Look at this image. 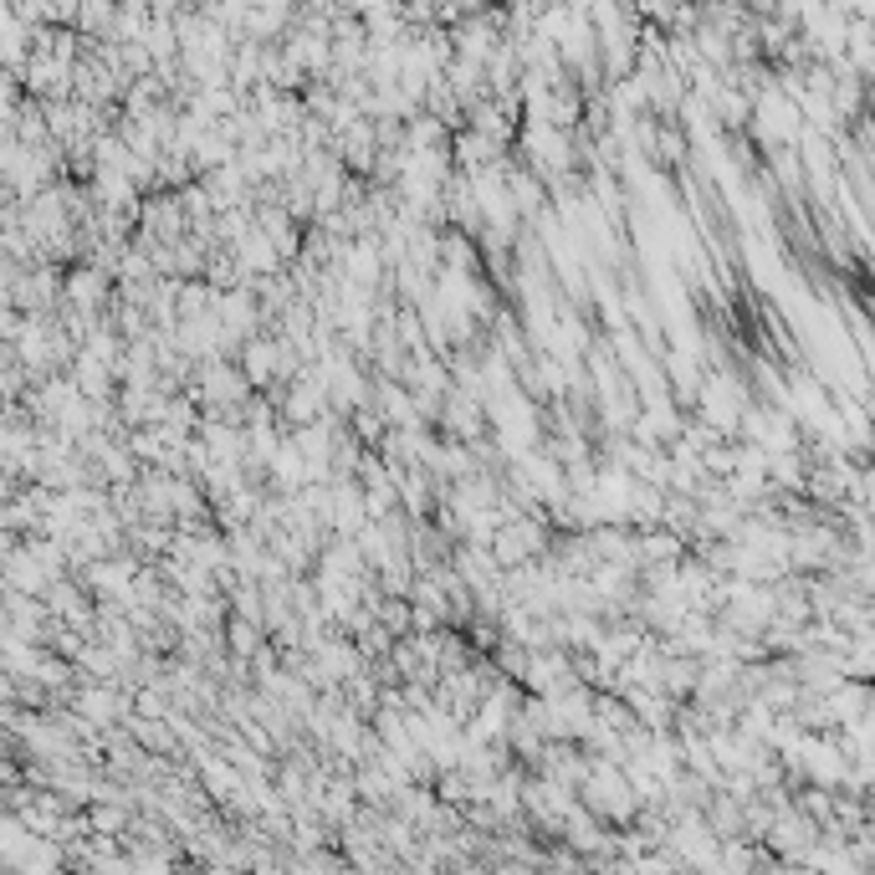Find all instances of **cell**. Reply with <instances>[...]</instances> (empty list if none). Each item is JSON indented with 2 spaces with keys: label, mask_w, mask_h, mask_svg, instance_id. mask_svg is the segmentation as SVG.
<instances>
[{
  "label": "cell",
  "mask_w": 875,
  "mask_h": 875,
  "mask_svg": "<svg viewBox=\"0 0 875 875\" xmlns=\"http://www.w3.org/2000/svg\"><path fill=\"white\" fill-rule=\"evenodd\" d=\"M77 712H82V717H93V722H113V717L123 712V696L108 691V686H87V691L77 696Z\"/></svg>",
  "instance_id": "obj_3"
},
{
  "label": "cell",
  "mask_w": 875,
  "mask_h": 875,
  "mask_svg": "<svg viewBox=\"0 0 875 875\" xmlns=\"http://www.w3.org/2000/svg\"><path fill=\"white\" fill-rule=\"evenodd\" d=\"M67 297L77 302L82 313H93V308H98V297H103V277H98V272H77V277L67 282Z\"/></svg>",
  "instance_id": "obj_5"
},
{
  "label": "cell",
  "mask_w": 875,
  "mask_h": 875,
  "mask_svg": "<svg viewBox=\"0 0 875 875\" xmlns=\"http://www.w3.org/2000/svg\"><path fill=\"white\" fill-rule=\"evenodd\" d=\"M507 200H512V210L528 221V215H538L543 205H548V185L538 180L533 169H507Z\"/></svg>",
  "instance_id": "obj_1"
},
{
  "label": "cell",
  "mask_w": 875,
  "mask_h": 875,
  "mask_svg": "<svg viewBox=\"0 0 875 875\" xmlns=\"http://www.w3.org/2000/svg\"><path fill=\"white\" fill-rule=\"evenodd\" d=\"M87 824H93L98 835H123V829H128V809L113 804V794H108V799H93V809H87Z\"/></svg>",
  "instance_id": "obj_4"
},
{
  "label": "cell",
  "mask_w": 875,
  "mask_h": 875,
  "mask_svg": "<svg viewBox=\"0 0 875 875\" xmlns=\"http://www.w3.org/2000/svg\"><path fill=\"white\" fill-rule=\"evenodd\" d=\"M635 548H640V563H676V558H686V538H676L671 528H640L635 533Z\"/></svg>",
  "instance_id": "obj_2"
}]
</instances>
